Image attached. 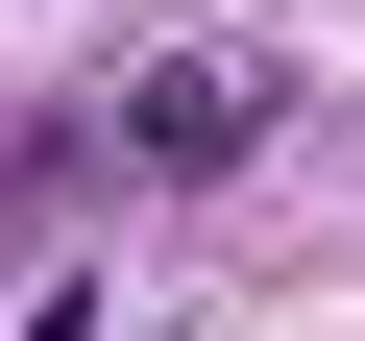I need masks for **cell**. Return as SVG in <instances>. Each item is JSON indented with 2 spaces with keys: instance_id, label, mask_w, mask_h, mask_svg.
Returning a JSON list of instances; mask_svg holds the SVG:
<instances>
[{
  "instance_id": "6da1fadb",
  "label": "cell",
  "mask_w": 365,
  "mask_h": 341,
  "mask_svg": "<svg viewBox=\"0 0 365 341\" xmlns=\"http://www.w3.org/2000/svg\"><path fill=\"white\" fill-rule=\"evenodd\" d=\"M122 146L146 170H220V146H268V73L244 49H170V73H122Z\"/></svg>"
}]
</instances>
